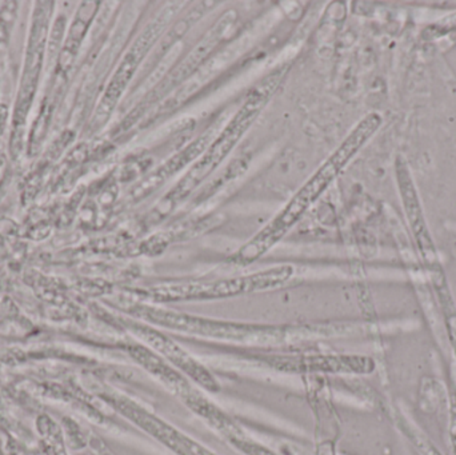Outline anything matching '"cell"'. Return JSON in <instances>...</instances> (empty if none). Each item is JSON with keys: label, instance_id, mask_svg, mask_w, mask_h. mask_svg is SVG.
Masks as SVG:
<instances>
[{"label": "cell", "instance_id": "cell-12", "mask_svg": "<svg viewBox=\"0 0 456 455\" xmlns=\"http://www.w3.org/2000/svg\"><path fill=\"white\" fill-rule=\"evenodd\" d=\"M130 355L142 368L157 377L162 384L173 390L176 395L183 398L186 402L198 395V392L192 389L191 385L184 378L183 374L179 373L178 369L173 368V365L163 360L160 355H158V353L147 347L146 345L131 346Z\"/></svg>", "mask_w": 456, "mask_h": 455}, {"label": "cell", "instance_id": "cell-13", "mask_svg": "<svg viewBox=\"0 0 456 455\" xmlns=\"http://www.w3.org/2000/svg\"><path fill=\"white\" fill-rule=\"evenodd\" d=\"M210 143V133L200 135V138L190 143L187 149L182 150L181 152L174 155L171 159L160 165L159 167L155 168L150 175L146 176L144 181L138 183V186L134 190V197L141 199L142 197H146V195L151 194L152 191L159 189L171 176L175 175L178 171H181L182 168L190 165L195 158L198 159V158L205 152V150L208 149Z\"/></svg>", "mask_w": 456, "mask_h": 455}, {"label": "cell", "instance_id": "cell-16", "mask_svg": "<svg viewBox=\"0 0 456 455\" xmlns=\"http://www.w3.org/2000/svg\"><path fill=\"white\" fill-rule=\"evenodd\" d=\"M406 433L410 435V438H411L414 445L417 446L418 451L423 455H442L439 453L438 449L431 443V441H428L425 435H419L417 430L411 429V427H406Z\"/></svg>", "mask_w": 456, "mask_h": 455}, {"label": "cell", "instance_id": "cell-5", "mask_svg": "<svg viewBox=\"0 0 456 455\" xmlns=\"http://www.w3.org/2000/svg\"><path fill=\"white\" fill-rule=\"evenodd\" d=\"M179 5H182V3L167 5L165 10L160 11L159 15L147 24L144 31L139 34L130 50L125 53L114 77H111L106 91H104L103 98H102L98 109H96V125L102 126L109 119L110 115L117 107L120 96L123 95L126 88L130 85L136 69H139L155 42L159 39L160 35L165 32L166 27L168 26L171 19L178 13Z\"/></svg>", "mask_w": 456, "mask_h": 455}, {"label": "cell", "instance_id": "cell-7", "mask_svg": "<svg viewBox=\"0 0 456 455\" xmlns=\"http://www.w3.org/2000/svg\"><path fill=\"white\" fill-rule=\"evenodd\" d=\"M110 402L119 410L123 416L127 417L131 422L138 425L144 432L149 433L152 437L157 438L163 445L167 446L178 455H216L208 449L200 446V443L192 441L191 438L184 435L183 433L176 430L175 427L166 424L162 419L155 417L154 414L144 410L142 406L136 405L133 401L123 395H111Z\"/></svg>", "mask_w": 456, "mask_h": 455}, {"label": "cell", "instance_id": "cell-10", "mask_svg": "<svg viewBox=\"0 0 456 455\" xmlns=\"http://www.w3.org/2000/svg\"><path fill=\"white\" fill-rule=\"evenodd\" d=\"M48 15L45 7H37L34 13L31 35H29L28 51H27L26 66H24L23 80L19 93L18 106L15 112V127L24 125L27 112L31 106L37 77L42 69L43 53H45V37H47Z\"/></svg>", "mask_w": 456, "mask_h": 455}, {"label": "cell", "instance_id": "cell-11", "mask_svg": "<svg viewBox=\"0 0 456 455\" xmlns=\"http://www.w3.org/2000/svg\"><path fill=\"white\" fill-rule=\"evenodd\" d=\"M395 174L404 211H406L410 226H411L415 240H417L418 246H419L420 253L423 254L425 259L431 261V259L436 258V248H434L433 240H431L430 234H428V224H426L414 181H412L411 174H410L406 162L402 157H398V159H396Z\"/></svg>", "mask_w": 456, "mask_h": 455}, {"label": "cell", "instance_id": "cell-4", "mask_svg": "<svg viewBox=\"0 0 456 455\" xmlns=\"http://www.w3.org/2000/svg\"><path fill=\"white\" fill-rule=\"evenodd\" d=\"M292 275L294 267L286 264L230 280L167 283L150 288L147 296L157 302L213 301L276 288L284 285Z\"/></svg>", "mask_w": 456, "mask_h": 455}, {"label": "cell", "instance_id": "cell-17", "mask_svg": "<svg viewBox=\"0 0 456 455\" xmlns=\"http://www.w3.org/2000/svg\"><path fill=\"white\" fill-rule=\"evenodd\" d=\"M231 443L247 455H278L268 451V449L263 448V446L257 445V443H252V441L244 440L241 437H231Z\"/></svg>", "mask_w": 456, "mask_h": 455}, {"label": "cell", "instance_id": "cell-14", "mask_svg": "<svg viewBox=\"0 0 456 455\" xmlns=\"http://www.w3.org/2000/svg\"><path fill=\"white\" fill-rule=\"evenodd\" d=\"M96 5H98V3H85L82 8H80L77 20L72 23L71 29H69V35L67 37L63 51H61V59H59L61 69H66L71 66L75 53H77L83 37H85L86 31H87L88 23H90L91 18H93L94 12L96 11Z\"/></svg>", "mask_w": 456, "mask_h": 455}, {"label": "cell", "instance_id": "cell-6", "mask_svg": "<svg viewBox=\"0 0 456 455\" xmlns=\"http://www.w3.org/2000/svg\"><path fill=\"white\" fill-rule=\"evenodd\" d=\"M233 20H235V15L232 12L224 13L219 23H216L210 29V32L200 40V45L192 50V53L166 79H163V82L155 90L151 91V93L144 99V102H141V104L136 107V110H134V112L128 115L126 125H133V122H135L141 117V114H143V111H146L154 102L159 101L166 93H168L171 88L187 79L200 66L205 58H208V53L216 48V45H218L224 32L230 28Z\"/></svg>", "mask_w": 456, "mask_h": 455}, {"label": "cell", "instance_id": "cell-3", "mask_svg": "<svg viewBox=\"0 0 456 455\" xmlns=\"http://www.w3.org/2000/svg\"><path fill=\"white\" fill-rule=\"evenodd\" d=\"M133 314L144 322L162 326L170 330L183 331V333L205 337V338L239 342V344L278 345L291 337V331L286 328L224 322V321L181 314V313L170 312L159 307L147 306V305H138L134 307Z\"/></svg>", "mask_w": 456, "mask_h": 455}, {"label": "cell", "instance_id": "cell-18", "mask_svg": "<svg viewBox=\"0 0 456 455\" xmlns=\"http://www.w3.org/2000/svg\"><path fill=\"white\" fill-rule=\"evenodd\" d=\"M450 337H452V345H454V349L456 353V325H450Z\"/></svg>", "mask_w": 456, "mask_h": 455}, {"label": "cell", "instance_id": "cell-2", "mask_svg": "<svg viewBox=\"0 0 456 455\" xmlns=\"http://www.w3.org/2000/svg\"><path fill=\"white\" fill-rule=\"evenodd\" d=\"M283 69H278L273 75H268L259 85H256L249 93L235 117L230 120L216 139L211 141L205 152L187 171L184 178H182L174 190L168 192L167 197L165 198L166 205H168V207L171 208L174 205H178L184 198L189 197L226 159L227 155L235 149L244 133L251 127L257 115L263 111L265 104L278 88L279 83L283 79Z\"/></svg>", "mask_w": 456, "mask_h": 455}, {"label": "cell", "instance_id": "cell-9", "mask_svg": "<svg viewBox=\"0 0 456 455\" xmlns=\"http://www.w3.org/2000/svg\"><path fill=\"white\" fill-rule=\"evenodd\" d=\"M267 362L284 373L370 374L375 369L374 361L362 355H275Z\"/></svg>", "mask_w": 456, "mask_h": 455}, {"label": "cell", "instance_id": "cell-8", "mask_svg": "<svg viewBox=\"0 0 456 455\" xmlns=\"http://www.w3.org/2000/svg\"><path fill=\"white\" fill-rule=\"evenodd\" d=\"M130 329L139 339L147 344V346L151 347L155 353L160 354L163 360L170 362L174 368L187 374L190 378L194 379L205 389L210 390V392H218L219 382L216 381V377L170 337L155 330L146 323H133L130 325Z\"/></svg>", "mask_w": 456, "mask_h": 455}, {"label": "cell", "instance_id": "cell-15", "mask_svg": "<svg viewBox=\"0 0 456 455\" xmlns=\"http://www.w3.org/2000/svg\"><path fill=\"white\" fill-rule=\"evenodd\" d=\"M39 429L47 440L48 445L53 449V455H67L66 451H64L61 430L50 418H47V417L39 418Z\"/></svg>", "mask_w": 456, "mask_h": 455}, {"label": "cell", "instance_id": "cell-1", "mask_svg": "<svg viewBox=\"0 0 456 455\" xmlns=\"http://www.w3.org/2000/svg\"><path fill=\"white\" fill-rule=\"evenodd\" d=\"M382 120L377 112L364 117L342 144L330 155L329 159L300 187L283 210L232 256V262L239 264H252L281 242L302 218L303 214L326 191L340 171L358 154L359 150L377 133Z\"/></svg>", "mask_w": 456, "mask_h": 455}]
</instances>
